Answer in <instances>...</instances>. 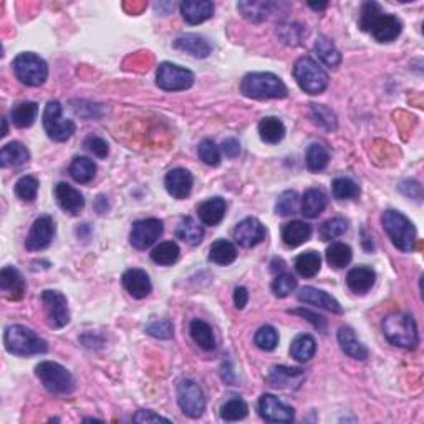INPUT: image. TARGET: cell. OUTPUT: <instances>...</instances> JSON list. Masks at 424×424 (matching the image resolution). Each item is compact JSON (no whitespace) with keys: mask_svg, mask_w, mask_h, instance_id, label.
I'll use <instances>...</instances> for the list:
<instances>
[{"mask_svg":"<svg viewBox=\"0 0 424 424\" xmlns=\"http://www.w3.org/2000/svg\"><path fill=\"white\" fill-rule=\"evenodd\" d=\"M358 26L366 34L373 37L376 42L390 43L401 35L403 22L396 15H391L383 12L380 3L366 2L361 9Z\"/></svg>","mask_w":424,"mask_h":424,"instance_id":"6da1fadb","label":"cell"},{"mask_svg":"<svg viewBox=\"0 0 424 424\" xmlns=\"http://www.w3.org/2000/svg\"><path fill=\"white\" fill-rule=\"evenodd\" d=\"M3 345L10 355L32 356L43 355L48 352V345L43 339L23 325H10L3 333Z\"/></svg>","mask_w":424,"mask_h":424,"instance_id":"7a4b0ae2","label":"cell"},{"mask_svg":"<svg viewBox=\"0 0 424 424\" xmlns=\"http://www.w3.org/2000/svg\"><path fill=\"white\" fill-rule=\"evenodd\" d=\"M241 92L244 97L254 100L285 98L289 94L285 83L277 75L269 72L247 73L241 81Z\"/></svg>","mask_w":424,"mask_h":424,"instance_id":"3957f363","label":"cell"},{"mask_svg":"<svg viewBox=\"0 0 424 424\" xmlns=\"http://www.w3.org/2000/svg\"><path fill=\"white\" fill-rule=\"evenodd\" d=\"M383 333L391 345L405 350H414L419 345L418 327L413 315L398 312L383 320Z\"/></svg>","mask_w":424,"mask_h":424,"instance_id":"277c9868","label":"cell"},{"mask_svg":"<svg viewBox=\"0 0 424 424\" xmlns=\"http://www.w3.org/2000/svg\"><path fill=\"white\" fill-rule=\"evenodd\" d=\"M381 224L396 249L401 252H413L416 249L418 234H416L414 224L405 214L393 211V209L385 211L381 216Z\"/></svg>","mask_w":424,"mask_h":424,"instance_id":"5b68a950","label":"cell"},{"mask_svg":"<svg viewBox=\"0 0 424 424\" xmlns=\"http://www.w3.org/2000/svg\"><path fill=\"white\" fill-rule=\"evenodd\" d=\"M294 77L300 88L308 94H320L328 86L327 72L310 57H302L295 61Z\"/></svg>","mask_w":424,"mask_h":424,"instance_id":"8992f818","label":"cell"},{"mask_svg":"<svg viewBox=\"0 0 424 424\" xmlns=\"http://www.w3.org/2000/svg\"><path fill=\"white\" fill-rule=\"evenodd\" d=\"M35 374L45 390L52 394H68L75 388V380L65 366L55 361H42L35 366Z\"/></svg>","mask_w":424,"mask_h":424,"instance_id":"52a82bcc","label":"cell"},{"mask_svg":"<svg viewBox=\"0 0 424 424\" xmlns=\"http://www.w3.org/2000/svg\"><path fill=\"white\" fill-rule=\"evenodd\" d=\"M12 67H14L15 77L27 86H42L48 78L47 61L40 59L37 53H19Z\"/></svg>","mask_w":424,"mask_h":424,"instance_id":"ba28073f","label":"cell"},{"mask_svg":"<svg viewBox=\"0 0 424 424\" xmlns=\"http://www.w3.org/2000/svg\"><path fill=\"white\" fill-rule=\"evenodd\" d=\"M43 128L47 131L48 138L53 141H68L73 133L77 131L75 123L72 119H67L61 117V105L60 101L52 100L47 103L43 110Z\"/></svg>","mask_w":424,"mask_h":424,"instance_id":"9c48e42d","label":"cell"},{"mask_svg":"<svg viewBox=\"0 0 424 424\" xmlns=\"http://www.w3.org/2000/svg\"><path fill=\"white\" fill-rule=\"evenodd\" d=\"M194 83V73L178 65L164 61L156 70V85L164 92H183Z\"/></svg>","mask_w":424,"mask_h":424,"instance_id":"30bf717a","label":"cell"},{"mask_svg":"<svg viewBox=\"0 0 424 424\" xmlns=\"http://www.w3.org/2000/svg\"><path fill=\"white\" fill-rule=\"evenodd\" d=\"M178 403L189 418H201L205 410V398L201 386L192 380H183L178 386Z\"/></svg>","mask_w":424,"mask_h":424,"instance_id":"8fae6325","label":"cell"},{"mask_svg":"<svg viewBox=\"0 0 424 424\" xmlns=\"http://www.w3.org/2000/svg\"><path fill=\"white\" fill-rule=\"evenodd\" d=\"M42 303L47 322L52 328L59 330V328L67 327L70 322V310L67 297L61 292L45 290L42 294Z\"/></svg>","mask_w":424,"mask_h":424,"instance_id":"7c38bea8","label":"cell"},{"mask_svg":"<svg viewBox=\"0 0 424 424\" xmlns=\"http://www.w3.org/2000/svg\"><path fill=\"white\" fill-rule=\"evenodd\" d=\"M163 230H164L163 221L154 219V217H151V219L136 221L133 228H131V234H130L131 245L138 250H145L148 247L153 245L154 242L163 236Z\"/></svg>","mask_w":424,"mask_h":424,"instance_id":"4fadbf2b","label":"cell"},{"mask_svg":"<svg viewBox=\"0 0 424 424\" xmlns=\"http://www.w3.org/2000/svg\"><path fill=\"white\" fill-rule=\"evenodd\" d=\"M53 236H55V221L50 216H40L32 224L30 232H28L26 247L30 252L47 249L52 244Z\"/></svg>","mask_w":424,"mask_h":424,"instance_id":"5bb4252c","label":"cell"},{"mask_svg":"<svg viewBox=\"0 0 424 424\" xmlns=\"http://www.w3.org/2000/svg\"><path fill=\"white\" fill-rule=\"evenodd\" d=\"M259 413L269 423H292L295 418L294 407L282 403L274 394H262L259 399Z\"/></svg>","mask_w":424,"mask_h":424,"instance_id":"9a60e30c","label":"cell"},{"mask_svg":"<svg viewBox=\"0 0 424 424\" xmlns=\"http://www.w3.org/2000/svg\"><path fill=\"white\" fill-rule=\"evenodd\" d=\"M267 236V230L263 228V224L255 217H247V219L241 221L234 229V239L241 247L250 249L257 244L263 242V239Z\"/></svg>","mask_w":424,"mask_h":424,"instance_id":"2e32d148","label":"cell"},{"mask_svg":"<svg viewBox=\"0 0 424 424\" xmlns=\"http://www.w3.org/2000/svg\"><path fill=\"white\" fill-rule=\"evenodd\" d=\"M192 184H194V178L188 170H183V168H176V170H171L164 178V188L166 191L170 192V196L174 197V199H186L191 194L192 191Z\"/></svg>","mask_w":424,"mask_h":424,"instance_id":"e0dca14e","label":"cell"},{"mask_svg":"<svg viewBox=\"0 0 424 424\" xmlns=\"http://www.w3.org/2000/svg\"><path fill=\"white\" fill-rule=\"evenodd\" d=\"M123 287L133 299H146L153 290L150 275L141 269H130L123 274Z\"/></svg>","mask_w":424,"mask_h":424,"instance_id":"ac0fdd59","label":"cell"},{"mask_svg":"<svg viewBox=\"0 0 424 424\" xmlns=\"http://www.w3.org/2000/svg\"><path fill=\"white\" fill-rule=\"evenodd\" d=\"M297 297L300 302L308 303V305L323 308V310L332 312V314L336 315L343 314V308H341L339 300L333 299L332 295L327 294V292L315 289V287H303V289L299 292Z\"/></svg>","mask_w":424,"mask_h":424,"instance_id":"d6986e66","label":"cell"},{"mask_svg":"<svg viewBox=\"0 0 424 424\" xmlns=\"http://www.w3.org/2000/svg\"><path fill=\"white\" fill-rule=\"evenodd\" d=\"M0 290L7 299L20 300L26 295L27 283L23 275L14 267H3L0 272Z\"/></svg>","mask_w":424,"mask_h":424,"instance_id":"ffe728a7","label":"cell"},{"mask_svg":"<svg viewBox=\"0 0 424 424\" xmlns=\"http://www.w3.org/2000/svg\"><path fill=\"white\" fill-rule=\"evenodd\" d=\"M55 197L57 203L65 212L72 214V216H78L85 208V199L78 189L70 186L67 183H59L55 186Z\"/></svg>","mask_w":424,"mask_h":424,"instance_id":"44dd1931","label":"cell"},{"mask_svg":"<svg viewBox=\"0 0 424 424\" xmlns=\"http://www.w3.org/2000/svg\"><path fill=\"white\" fill-rule=\"evenodd\" d=\"M172 47H174L176 50L189 53V55L194 57V59H208L212 52L211 43H209L204 37H199L196 34L178 37V39L174 40V43H172Z\"/></svg>","mask_w":424,"mask_h":424,"instance_id":"7402d4cb","label":"cell"},{"mask_svg":"<svg viewBox=\"0 0 424 424\" xmlns=\"http://www.w3.org/2000/svg\"><path fill=\"white\" fill-rule=\"evenodd\" d=\"M181 14L183 19L186 20L191 26H197V23H203L205 20H209L214 15V6L209 0H186V2L181 3Z\"/></svg>","mask_w":424,"mask_h":424,"instance_id":"603a6c76","label":"cell"},{"mask_svg":"<svg viewBox=\"0 0 424 424\" xmlns=\"http://www.w3.org/2000/svg\"><path fill=\"white\" fill-rule=\"evenodd\" d=\"M339 343L345 355L355 358V360L365 361L368 358V348L356 339L355 332L350 327H341L339 330Z\"/></svg>","mask_w":424,"mask_h":424,"instance_id":"cb8c5ba5","label":"cell"},{"mask_svg":"<svg viewBox=\"0 0 424 424\" xmlns=\"http://www.w3.org/2000/svg\"><path fill=\"white\" fill-rule=\"evenodd\" d=\"M225 201L222 197H212V199L204 201L197 205V214H199V219L203 221L205 225H217L219 222L224 219L225 216Z\"/></svg>","mask_w":424,"mask_h":424,"instance_id":"d4e9b609","label":"cell"},{"mask_svg":"<svg viewBox=\"0 0 424 424\" xmlns=\"http://www.w3.org/2000/svg\"><path fill=\"white\" fill-rule=\"evenodd\" d=\"M312 228L303 221L287 222L282 228V241L287 247H299L310 239Z\"/></svg>","mask_w":424,"mask_h":424,"instance_id":"484cf974","label":"cell"},{"mask_svg":"<svg viewBox=\"0 0 424 424\" xmlns=\"http://www.w3.org/2000/svg\"><path fill=\"white\" fill-rule=\"evenodd\" d=\"M374 282H376V274L370 267H356V269L350 270L347 275V285L355 294L368 292L374 285Z\"/></svg>","mask_w":424,"mask_h":424,"instance_id":"4316f807","label":"cell"},{"mask_svg":"<svg viewBox=\"0 0 424 424\" xmlns=\"http://www.w3.org/2000/svg\"><path fill=\"white\" fill-rule=\"evenodd\" d=\"M327 208V196L322 189H307L302 197V214L308 219H315Z\"/></svg>","mask_w":424,"mask_h":424,"instance_id":"83f0119b","label":"cell"},{"mask_svg":"<svg viewBox=\"0 0 424 424\" xmlns=\"http://www.w3.org/2000/svg\"><path fill=\"white\" fill-rule=\"evenodd\" d=\"M305 376L302 368H289V366H274L270 370L269 378L267 381L270 383V386L274 388H287L294 381L300 383Z\"/></svg>","mask_w":424,"mask_h":424,"instance_id":"f1b7e54d","label":"cell"},{"mask_svg":"<svg viewBox=\"0 0 424 424\" xmlns=\"http://www.w3.org/2000/svg\"><path fill=\"white\" fill-rule=\"evenodd\" d=\"M189 332H191L192 340L199 348L205 350V352H212L216 348V339H214L212 327L204 320H192L189 325Z\"/></svg>","mask_w":424,"mask_h":424,"instance_id":"f546056e","label":"cell"},{"mask_svg":"<svg viewBox=\"0 0 424 424\" xmlns=\"http://www.w3.org/2000/svg\"><path fill=\"white\" fill-rule=\"evenodd\" d=\"M30 159V153L22 143L12 141L9 145H6L0 151V164L3 168L7 166H22Z\"/></svg>","mask_w":424,"mask_h":424,"instance_id":"4dcf8cb0","label":"cell"},{"mask_svg":"<svg viewBox=\"0 0 424 424\" xmlns=\"http://www.w3.org/2000/svg\"><path fill=\"white\" fill-rule=\"evenodd\" d=\"M259 134L263 143H269V145H277L285 136V126L275 117H267L259 123Z\"/></svg>","mask_w":424,"mask_h":424,"instance_id":"1f68e13d","label":"cell"},{"mask_svg":"<svg viewBox=\"0 0 424 424\" xmlns=\"http://www.w3.org/2000/svg\"><path fill=\"white\" fill-rule=\"evenodd\" d=\"M316 352V341L312 335H303L295 336V340L292 341L290 345V355L292 358L300 361V363H305V361H310L312 358L315 356Z\"/></svg>","mask_w":424,"mask_h":424,"instance_id":"d6a6232c","label":"cell"},{"mask_svg":"<svg viewBox=\"0 0 424 424\" xmlns=\"http://www.w3.org/2000/svg\"><path fill=\"white\" fill-rule=\"evenodd\" d=\"M176 237L189 245H199L203 242L204 229L192 217H183L176 228Z\"/></svg>","mask_w":424,"mask_h":424,"instance_id":"836d02e7","label":"cell"},{"mask_svg":"<svg viewBox=\"0 0 424 424\" xmlns=\"http://www.w3.org/2000/svg\"><path fill=\"white\" fill-rule=\"evenodd\" d=\"M237 259V249L232 242L219 239L209 249V261L217 265H230Z\"/></svg>","mask_w":424,"mask_h":424,"instance_id":"e575fe53","label":"cell"},{"mask_svg":"<svg viewBox=\"0 0 424 424\" xmlns=\"http://www.w3.org/2000/svg\"><path fill=\"white\" fill-rule=\"evenodd\" d=\"M94 174H97V164L93 163V159L85 158V156H77L70 164V176L77 183L88 184L94 178Z\"/></svg>","mask_w":424,"mask_h":424,"instance_id":"d590c367","label":"cell"},{"mask_svg":"<svg viewBox=\"0 0 424 424\" xmlns=\"http://www.w3.org/2000/svg\"><path fill=\"white\" fill-rule=\"evenodd\" d=\"M37 114H39V106L34 101H23L14 106L10 118L17 128H30L35 123Z\"/></svg>","mask_w":424,"mask_h":424,"instance_id":"8d00e7d4","label":"cell"},{"mask_svg":"<svg viewBox=\"0 0 424 424\" xmlns=\"http://www.w3.org/2000/svg\"><path fill=\"white\" fill-rule=\"evenodd\" d=\"M325 257H327L328 265L333 267V269H343L353 259L352 247L343 244V242H333L325 252Z\"/></svg>","mask_w":424,"mask_h":424,"instance_id":"74e56055","label":"cell"},{"mask_svg":"<svg viewBox=\"0 0 424 424\" xmlns=\"http://www.w3.org/2000/svg\"><path fill=\"white\" fill-rule=\"evenodd\" d=\"M320 267H322V257H320V254L315 252V250H308V252L300 254L299 257L295 259V269L305 279L315 277L320 272Z\"/></svg>","mask_w":424,"mask_h":424,"instance_id":"f35d334b","label":"cell"},{"mask_svg":"<svg viewBox=\"0 0 424 424\" xmlns=\"http://www.w3.org/2000/svg\"><path fill=\"white\" fill-rule=\"evenodd\" d=\"M315 53L327 67L336 68L341 63V53L327 37H319L315 42Z\"/></svg>","mask_w":424,"mask_h":424,"instance_id":"ab89813d","label":"cell"},{"mask_svg":"<svg viewBox=\"0 0 424 424\" xmlns=\"http://www.w3.org/2000/svg\"><path fill=\"white\" fill-rule=\"evenodd\" d=\"M328 161H330V153H328L327 148L319 145V143H314V145L308 146L305 154V163L307 168L312 172L323 171L325 168L328 166Z\"/></svg>","mask_w":424,"mask_h":424,"instance_id":"60d3db41","label":"cell"},{"mask_svg":"<svg viewBox=\"0 0 424 424\" xmlns=\"http://www.w3.org/2000/svg\"><path fill=\"white\" fill-rule=\"evenodd\" d=\"M179 245L176 242L168 241L161 242L159 245H156L153 250H151V259L153 262L158 263V265H172L176 261L179 259Z\"/></svg>","mask_w":424,"mask_h":424,"instance_id":"b9f144b4","label":"cell"},{"mask_svg":"<svg viewBox=\"0 0 424 424\" xmlns=\"http://www.w3.org/2000/svg\"><path fill=\"white\" fill-rule=\"evenodd\" d=\"M237 9L250 22H262L269 17L272 3L270 2H239Z\"/></svg>","mask_w":424,"mask_h":424,"instance_id":"7bdbcfd3","label":"cell"},{"mask_svg":"<svg viewBox=\"0 0 424 424\" xmlns=\"http://www.w3.org/2000/svg\"><path fill=\"white\" fill-rule=\"evenodd\" d=\"M249 413V406L242 398L232 396L221 406V418L224 421H241Z\"/></svg>","mask_w":424,"mask_h":424,"instance_id":"ee69618b","label":"cell"},{"mask_svg":"<svg viewBox=\"0 0 424 424\" xmlns=\"http://www.w3.org/2000/svg\"><path fill=\"white\" fill-rule=\"evenodd\" d=\"M295 289H297V279L292 274H287V272L275 275L274 282H272V292H274L275 297L279 299L289 297Z\"/></svg>","mask_w":424,"mask_h":424,"instance_id":"f6af8a7d","label":"cell"},{"mask_svg":"<svg viewBox=\"0 0 424 424\" xmlns=\"http://www.w3.org/2000/svg\"><path fill=\"white\" fill-rule=\"evenodd\" d=\"M332 192L336 199H355L360 196V188L355 181L348 178H336L332 183Z\"/></svg>","mask_w":424,"mask_h":424,"instance_id":"bcb514c9","label":"cell"},{"mask_svg":"<svg viewBox=\"0 0 424 424\" xmlns=\"http://www.w3.org/2000/svg\"><path fill=\"white\" fill-rule=\"evenodd\" d=\"M348 229V222L343 219V217H333V219L325 221L320 228V237L322 241H332V239H336L340 236H343Z\"/></svg>","mask_w":424,"mask_h":424,"instance_id":"7dc6e473","label":"cell"},{"mask_svg":"<svg viewBox=\"0 0 424 424\" xmlns=\"http://www.w3.org/2000/svg\"><path fill=\"white\" fill-rule=\"evenodd\" d=\"M255 345L263 352H272L279 345V333L270 325H263L255 333Z\"/></svg>","mask_w":424,"mask_h":424,"instance_id":"c3c4849f","label":"cell"},{"mask_svg":"<svg viewBox=\"0 0 424 424\" xmlns=\"http://www.w3.org/2000/svg\"><path fill=\"white\" fill-rule=\"evenodd\" d=\"M15 194L22 201L32 203V201L37 199V194H39V181L34 176H23L15 184Z\"/></svg>","mask_w":424,"mask_h":424,"instance_id":"681fc988","label":"cell"},{"mask_svg":"<svg viewBox=\"0 0 424 424\" xmlns=\"http://www.w3.org/2000/svg\"><path fill=\"white\" fill-rule=\"evenodd\" d=\"M197 154L208 166H219L221 164V148L212 139H203L197 148Z\"/></svg>","mask_w":424,"mask_h":424,"instance_id":"f907efd6","label":"cell"},{"mask_svg":"<svg viewBox=\"0 0 424 424\" xmlns=\"http://www.w3.org/2000/svg\"><path fill=\"white\" fill-rule=\"evenodd\" d=\"M312 117H314L316 125L325 128L327 131L336 130V117L330 108L323 105H312Z\"/></svg>","mask_w":424,"mask_h":424,"instance_id":"816d5d0a","label":"cell"},{"mask_svg":"<svg viewBox=\"0 0 424 424\" xmlns=\"http://www.w3.org/2000/svg\"><path fill=\"white\" fill-rule=\"evenodd\" d=\"M146 333L154 336V339L170 340L172 339V323L168 319L151 320V322L146 325Z\"/></svg>","mask_w":424,"mask_h":424,"instance_id":"f5cc1de1","label":"cell"},{"mask_svg":"<svg viewBox=\"0 0 424 424\" xmlns=\"http://www.w3.org/2000/svg\"><path fill=\"white\" fill-rule=\"evenodd\" d=\"M297 201H299L297 192L285 191L282 196L279 197L277 205H275V211H277V214H280V216H290V214L295 212Z\"/></svg>","mask_w":424,"mask_h":424,"instance_id":"db71d44e","label":"cell"},{"mask_svg":"<svg viewBox=\"0 0 424 424\" xmlns=\"http://www.w3.org/2000/svg\"><path fill=\"white\" fill-rule=\"evenodd\" d=\"M85 146L90 153H93L97 158H100V159H105L110 153L108 143H106L103 138H100V136H88L85 141Z\"/></svg>","mask_w":424,"mask_h":424,"instance_id":"11a10c76","label":"cell"},{"mask_svg":"<svg viewBox=\"0 0 424 424\" xmlns=\"http://www.w3.org/2000/svg\"><path fill=\"white\" fill-rule=\"evenodd\" d=\"M133 421L134 423H143V424H148V423H171V419L168 418H163V416L156 414L154 411H150V410H141L138 411L133 416Z\"/></svg>","mask_w":424,"mask_h":424,"instance_id":"9f6ffc18","label":"cell"},{"mask_svg":"<svg viewBox=\"0 0 424 424\" xmlns=\"http://www.w3.org/2000/svg\"><path fill=\"white\" fill-rule=\"evenodd\" d=\"M290 314H295V315L303 316V319H307L308 322L314 323V327H315V328H319L320 332H325V320H323V316L312 314V312L303 310V308H297V310H292Z\"/></svg>","mask_w":424,"mask_h":424,"instance_id":"6f0895ef","label":"cell"},{"mask_svg":"<svg viewBox=\"0 0 424 424\" xmlns=\"http://www.w3.org/2000/svg\"><path fill=\"white\" fill-rule=\"evenodd\" d=\"M221 150L229 159H234V158H237L239 153H241V143H239L236 138H228L222 141Z\"/></svg>","mask_w":424,"mask_h":424,"instance_id":"680465c9","label":"cell"},{"mask_svg":"<svg viewBox=\"0 0 424 424\" xmlns=\"http://www.w3.org/2000/svg\"><path fill=\"white\" fill-rule=\"evenodd\" d=\"M282 30H287V35H283V42L287 43H299V40L302 39V28L299 26H280Z\"/></svg>","mask_w":424,"mask_h":424,"instance_id":"91938a15","label":"cell"},{"mask_svg":"<svg viewBox=\"0 0 424 424\" xmlns=\"http://www.w3.org/2000/svg\"><path fill=\"white\" fill-rule=\"evenodd\" d=\"M247 302H249V292H247L245 287H237L234 290V305L239 310H242L247 305Z\"/></svg>","mask_w":424,"mask_h":424,"instance_id":"94428289","label":"cell"},{"mask_svg":"<svg viewBox=\"0 0 424 424\" xmlns=\"http://www.w3.org/2000/svg\"><path fill=\"white\" fill-rule=\"evenodd\" d=\"M310 7L315 10H322V9H325V7H327V3H310Z\"/></svg>","mask_w":424,"mask_h":424,"instance_id":"6125c7cd","label":"cell"},{"mask_svg":"<svg viewBox=\"0 0 424 424\" xmlns=\"http://www.w3.org/2000/svg\"><path fill=\"white\" fill-rule=\"evenodd\" d=\"M3 131H2V136H6L7 134V119H3Z\"/></svg>","mask_w":424,"mask_h":424,"instance_id":"be15d7a7","label":"cell"}]
</instances>
